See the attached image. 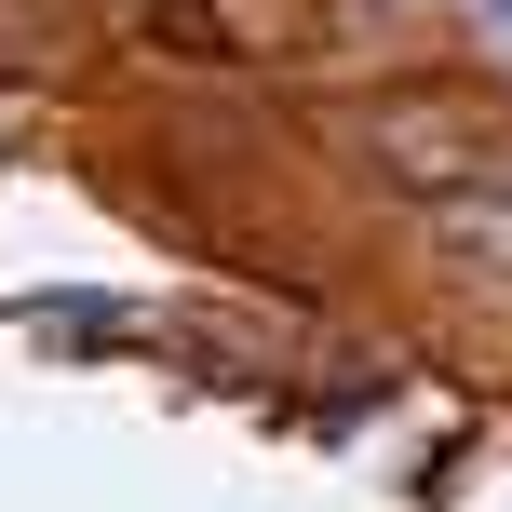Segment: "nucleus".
Returning a JSON list of instances; mask_svg holds the SVG:
<instances>
[{"instance_id": "2", "label": "nucleus", "mask_w": 512, "mask_h": 512, "mask_svg": "<svg viewBox=\"0 0 512 512\" xmlns=\"http://www.w3.org/2000/svg\"><path fill=\"white\" fill-rule=\"evenodd\" d=\"M445 256H459L472 283H499V297H512V189H486V176L445 189Z\"/></svg>"}, {"instance_id": "1", "label": "nucleus", "mask_w": 512, "mask_h": 512, "mask_svg": "<svg viewBox=\"0 0 512 512\" xmlns=\"http://www.w3.org/2000/svg\"><path fill=\"white\" fill-rule=\"evenodd\" d=\"M378 162L391 176H418V189H472L486 176V122H472V108H378Z\"/></svg>"}]
</instances>
